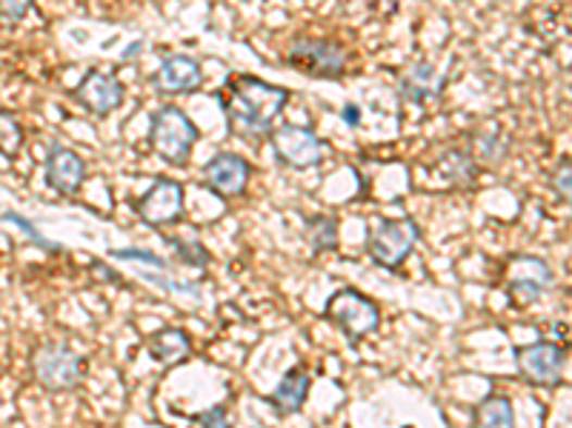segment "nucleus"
Returning a JSON list of instances; mask_svg holds the SVG:
<instances>
[{
  "instance_id": "2",
  "label": "nucleus",
  "mask_w": 572,
  "mask_h": 428,
  "mask_svg": "<svg viewBox=\"0 0 572 428\" xmlns=\"http://www.w3.org/2000/svg\"><path fill=\"white\" fill-rule=\"evenodd\" d=\"M198 138H201V131L192 123V117L172 103L156 109V115L149 121V146L170 166H184Z\"/></svg>"
},
{
  "instance_id": "6",
  "label": "nucleus",
  "mask_w": 572,
  "mask_h": 428,
  "mask_svg": "<svg viewBox=\"0 0 572 428\" xmlns=\"http://www.w3.org/2000/svg\"><path fill=\"white\" fill-rule=\"evenodd\" d=\"M86 360L70 343H47L32 354V375L49 391H72L84 380Z\"/></svg>"
},
{
  "instance_id": "16",
  "label": "nucleus",
  "mask_w": 572,
  "mask_h": 428,
  "mask_svg": "<svg viewBox=\"0 0 572 428\" xmlns=\"http://www.w3.org/2000/svg\"><path fill=\"white\" fill-rule=\"evenodd\" d=\"M147 349L152 360H158L161 366H181L192 354V337L186 335L181 326H166V329H158L156 335H149Z\"/></svg>"
},
{
  "instance_id": "5",
  "label": "nucleus",
  "mask_w": 572,
  "mask_h": 428,
  "mask_svg": "<svg viewBox=\"0 0 572 428\" xmlns=\"http://www.w3.org/2000/svg\"><path fill=\"white\" fill-rule=\"evenodd\" d=\"M324 317L333 323L335 329H340L347 335L349 343H361L364 337H370L372 331H378L381 326V312L378 303L372 298H366L364 291L358 289H338L333 298L326 300Z\"/></svg>"
},
{
  "instance_id": "29",
  "label": "nucleus",
  "mask_w": 572,
  "mask_h": 428,
  "mask_svg": "<svg viewBox=\"0 0 572 428\" xmlns=\"http://www.w3.org/2000/svg\"><path fill=\"white\" fill-rule=\"evenodd\" d=\"M198 426L201 428H233L229 423V412H226V405H209L207 412H201L198 417Z\"/></svg>"
},
{
  "instance_id": "10",
  "label": "nucleus",
  "mask_w": 572,
  "mask_h": 428,
  "mask_svg": "<svg viewBox=\"0 0 572 428\" xmlns=\"http://www.w3.org/2000/svg\"><path fill=\"white\" fill-rule=\"evenodd\" d=\"M515 366L526 382L535 386H556L564 372V349L552 340H538L533 345H521L515 352Z\"/></svg>"
},
{
  "instance_id": "30",
  "label": "nucleus",
  "mask_w": 572,
  "mask_h": 428,
  "mask_svg": "<svg viewBox=\"0 0 572 428\" xmlns=\"http://www.w3.org/2000/svg\"><path fill=\"white\" fill-rule=\"evenodd\" d=\"M89 275L98 280V284H112V286H124V277L117 275L115 268L109 266V263L103 261H92L89 263Z\"/></svg>"
},
{
  "instance_id": "13",
  "label": "nucleus",
  "mask_w": 572,
  "mask_h": 428,
  "mask_svg": "<svg viewBox=\"0 0 572 428\" xmlns=\"http://www.w3.org/2000/svg\"><path fill=\"white\" fill-rule=\"evenodd\" d=\"M149 80H152V89L158 95L175 98V95H189L195 89H201L203 70L192 54H166Z\"/></svg>"
},
{
  "instance_id": "17",
  "label": "nucleus",
  "mask_w": 572,
  "mask_h": 428,
  "mask_svg": "<svg viewBox=\"0 0 572 428\" xmlns=\"http://www.w3.org/2000/svg\"><path fill=\"white\" fill-rule=\"evenodd\" d=\"M435 172L442 180H447V186H456V189H467V186L475 184L478 177V163L470 154V149H461V146H452L447 152L438 158L435 163Z\"/></svg>"
},
{
  "instance_id": "11",
  "label": "nucleus",
  "mask_w": 572,
  "mask_h": 428,
  "mask_svg": "<svg viewBox=\"0 0 572 428\" xmlns=\"http://www.w3.org/2000/svg\"><path fill=\"white\" fill-rule=\"evenodd\" d=\"M552 286V272L542 257H526L519 254L510 261V275H507V291L521 309L533 306L535 300L544 298V291Z\"/></svg>"
},
{
  "instance_id": "27",
  "label": "nucleus",
  "mask_w": 572,
  "mask_h": 428,
  "mask_svg": "<svg viewBox=\"0 0 572 428\" xmlns=\"http://www.w3.org/2000/svg\"><path fill=\"white\" fill-rule=\"evenodd\" d=\"M549 186H552V191H556L558 198L572 206V163H561V166L552 172V177H549Z\"/></svg>"
},
{
  "instance_id": "21",
  "label": "nucleus",
  "mask_w": 572,
  "mask_h": 428,
  "mask_svg": "<svg viewBox=\"0 0 572 428\" xmlns=\"http://www.w3.org/2000/svg\"><path fill=\"white\" fill-rule=\"evenodd\" d=\"M166 246H170L172 254H175V261L189 268H207L209 261H212V254H209V249L201 240L172 235V238H166Z\"/></svg>"
},
{
  "instance_id": "9",
  "label": "nucleus",
  "mask_w": 572,
  "mask_h": 428,
  "mask_svg": "<svg viewBox=\"0 0 572 428\" xmlns=\"http://www.w3.org/2000/svg\"><path fill=\"white\" fill-rule=\"evenodd\" d=\"M203 186H207L215 198L233 200L240 198L247 191L249 180H252V166L247 158H240L235 152H217L215 158H209L201 168Z\"/></svg>"
},
{
  "instance_id": "1",
  "label": "nucleus",
  "mask_w": 572,
  "mask_h": 428,
  "mask_svg": "<svg viewBox=\"0 0 572 428\" xmlns=\"http://www.w3.org/2000/svg\"><path fill=\"white\" fill-rule=\"evenodd\" d=\"M289 89L249 75H233L221 92L229 135L247 143H261L275 129V117L289 103Z\"/></svg>"
},
{
  "instance_id": "31",
  "label": "nucleus",
  "mask_w": 572,
  "mask_h": 428,
  "mask_svg": "<svg viewBox=\"0 0 572 428\" xmlns=\"http://www.w3.org/2000/svg\"><path fill=\"white\" fill-rule=\"evenodd\" d=\"M340 115H344L347 126H361V109H358L356 103H347V106L340 109Z\"/></svg>"
},
{
  "instance_id": "14",
  "label": "nucleus",
  "mask_w": 572,
  "mask_h": 428,
  "mask_svg": "<svg viewBox=\"0 0 572 428\" xmlns=\"http://www.w3.org/2000/svg\"><path fill=\"white\" fill-rule=\"evenodd\" d=\"M86 184V163L78 152L66 146H52L47 154V186L63 198L78 194Z\"/></svg>"
},
{
  "instance_id": "15",
  "label": "nucleus",
  "mask_w": 572,
  "mask_h": 428,
  "mask_svg": "<svg viewBox=\"0 0 572 428\" xmlns=\"http://www.w3.org/2000/svg\"><path fill=\"white\" fill-rule=\"evenodd\" d=\"M310 389H312L310 372L303 366H293L284 377H281V382L275 386V391H272L270 398H266V403L275 408L278 417H289V414L301 412L307 398H310Z\"/></svg>"
},
{
  "instance_id": "4",
  "label": "nucleus",
  "mask_w": 572,
  "mask_h": 428,
  "mask_svg": "<svg viewBox=\"0 0 572 428\" xmlns=\"http://www.w3.org/2000/svg\"><path fill=\"white\" fill-rule=\"evenodd\" d=\"M418 240H421V226L412 217L378 221L366 229V254L375 266L398 272L418 246Z\"/></svg>"
},
{
  "instance_id": "18",
  "label": "nucleus",
  "mask_w": 572,
  "mask_h": 428,
  "mask_svg": "<svg viewBox=\"0 0 572 428\" xmlns=\"http://www.w3.org/2000/svg\"><path fill=\"white\" fill-rule=\"evenodd\" d=\"M442 80L444 77L435 75L433 63L418 61L407 75L401 77V86H398V95L410 103H426L430 98H438L442 92Z\"/></svg>"
},
{
  "instance_id": "3",
  "label": "nucleus",
  "mask_w": 572,
  "mask_h": 428,
  "mask_svg": "<svg viewBox=\"0 0 572 428\" xmlns=\"http://www.w3.org/2000/svg\"><path fill=\"white\" fill-rule=\"evenodd\" d=\"M284 61L293 70L301 72V75H310L315 80H340V77L347 75L349 54L335 40L298 35V38L289 40Z\"/></svg>"
},
{
  "instance_id": "25",
  "label": "nucleus",
  "mask_w": 572,
  "mask_h": 428,
  "mask_svg": "<svg viewBox=\"0 0 572 428\" xmlns=\"http://www.w3.org/2000/svg\"><path fill=\"white\" fill-rule=\"evenodd\" d=\"M140 277L152 286H161L163 291L170 294H186V298L201 300V289L198 284H186V280H175V277H166V272H140Z\"/></svg>"
},
{
  "instance_id": "28",
  "label": "nucleus",
  "mask_w": 572,
  "mask_h": 428,
  "mask_svg": "<svg viewBox=\"0 0 572 428\" xmlns=\"http://www.w3.org/2000/svg\"><path fill=\"white\" fill-rule=\"evenodd\" d=\"M32 7H35V0H0V21L21 24L29 15Z\"/></svg>"
},
{
  "instance_id": "24",
  "label": "nucleus",
  "mask_w": 572,
  "mask_h": 428,
  "mask_svg": "<svg viewBox=\"0 0 572 428\" xmlns=\"http://www.w3.org/2000/svg\"><path fill=\"white\" fill-rule=\"evenodd\" d=\"M0 221H3V223H12V226H17V229L24 231L26 238H29V243H35V246H38V249H43V252H61V246L43 238V231H40L38 226H35V223H32V221H26L24 214L7 212V214H0Z\"/></svg>"
},
{
  "instance_id": "22",
  "label": "nucleus",
  "mask_w": 572,
  "mask_h": 428,
  "mask_svg": "<svg viewBox=\"0 0 572 428\" xmlns=\"http://www.w3.org/2000/svg\"><path fill=\"white\" fill-rule=\"evenodd\" d=\"M470 154L475 158L478 166H489V163H498L507 152V146L501 143V138L495 135V131H475V138H472V146H467Z\"/></svg>"
},
{
  "instance_id": "23",
  "label": "nucleus",
  "mask_w": 572,
  "mask_h": 428,
  "mask_svg": "<svg viewBox=\"0 0 572 428\" xmlns=\"http://www.w3.org/2000/svg\"><path fill=\"white\" fill-rule=\"evenodd\" d=\"M21 146H24V129H21V123H17V117L12 115V112H3V109H0V152L15 158Z\"/></svg>"
},
{
  "instance_id": "7",
  "label": "nucleus",
  "mask_w": 572,
  "mask_h": 428,
  "mask_svg": "<svg viewBox=\"0 0 572 428\" xmlns=\"http://www.w3.org/2000/svg\"><path fill=\"white\" fill-rule=\"evenodd\" d=\"M270 146L281 166L298 168V172L318 166L326 154L324 140L318 138L312 129H307V126H295V123L275 126L270 135Z\"/></svg>"
},
{
  "instance_id": "19",
  "label": "nucleus",
  "mask_w": 572,
  "mask_h": 428,
  "mask_svg": "<svg viewBox=\"0 0 572 428\" xmlns=\"http://www.w3.org/2000/svg\"><path fill=\"white\" fill-rule=\"evenodd\" d=\"M472 428H515V412L510 398L489 394L472 408Z\"/></svg>"
},
{
  "instance_id": "26",
  "label": "nucleus",
  "mask_w": 572,
  "mask_h": 428,
  "mask_svg": "<svg viewBox=\"0 0 572 428\" xmlns=\"http://www.w3.org/2000/svg\"><path fill=\"white\" fill-rule=\"evenodd\" d=\"M109 257H115V261H132L140 263V266L156 268V272H166L170 263L161 261L156 252H149V249H115V252H109Z\"/></svg>"
},
{
  "instance_id": "12",
  "label": "nucleus",
  "mask_w": 572,
  "mask_h": 428,
  "mask_svg": "<svg viewBox=\"0 0 572 428\" xmlns=\"http://www.w3.org/2000/svg\"><path fill=\"white\" fill-rule=\"evenodd\" d=\"M75 98L95 117H109L124 106V84L112 72L89 70L84 80L75 86Z\"/></svg>"
},
{
  "instance_id": "32",
  "label": "nucleus",
  "mask_w": 572,
  "mask_h": 428,
  "mask_svg": "<svg viewBox=\"0 0 572 428\" xmlns=\"http://www.w3.org/2000/svg\"><path fill=\"white\" fill-rule=\"evenodd\" d=\"M140 47H144V43L138 40V43H132L129 49H124V61H132V58H135V52H140Z\"/></svg>"
},
{
  "instance_id": "20",
  "label": "nucleus",
  "mask_w": 572,
  "mask_h": 428,
  "mask_svg": "<svg viewBox=\"0 0 572 428\" xmlns=\"http://www.w3.org/2000/svg\"><path fill=\"white\" fill-rule=\"evenodd\" d=\"M307 243H310L312 254H326L338 249V221L333 214L307 217Z\"/></svg>"
},
{
  "instance_id": "8",
  "label": "nucleus",
  "mask_w": 572,
  "mask_h": 428,
  "mask_svg": "<svg viewBox=\"0 0 572 428\" xmlns=\"http://www.w3.org/2000/svg\"><path fill=\"white\" fill-rule=\"evenodd\" d=\"M186 206L184 186L172 177H158L152 180L144 194L135 200V214L140 221L152 226V229H170L175 223H181Z\"/></svg>"
}]
</instances>
